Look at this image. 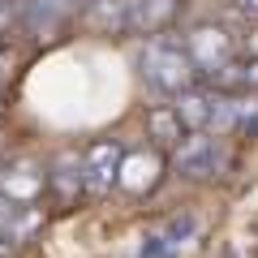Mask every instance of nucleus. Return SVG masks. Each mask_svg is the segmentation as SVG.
<instances>
[{
	"label": "nucleus",
	"mask_w": 258,
	"mask_h": 258,
	"mask_svg": "<svg viewBox=\"0 0 258 258\" xmlns=\"http://www.w3.org/2000/svg\"><path fill=\"white\" fill-rule=\"evenodd\" d=\"M138 64H142L147 86L159 91V95H185L194 86V78H198V64H194L189 47L176 43V39H159V35L147 39Z\"/></svg>",
	"instance_id": "obj_1"
},
{
	"label": "nucleus",
	"mask_w": 258,
	"mask_h": 258,
	"mask_svg": "<svg viewBox=\"0 0 258 258\" xmlns=\"http://www.w3.org/2000/svg\"><path fill=\"white\" fill-rule=\"evenodd\" d=\"M224 164H228V151H224V142L215 138V134H207V129L185 134V142L172 151V168L181 176H189V181H211V176L224 172Z\"/></svg>",
	"instance_id": "obj_2"
},
{
	"label": "nucleus",
	"mask_w": 258,
	"mask_h": 258,
	"mask_svg": "<svg viewBox=\"0 0 258 258\" xmlns=\"http://www.w3.org/2000/svg\"><path fill=\"white\" fill-rule=\"evenodd\" d=\"M120 164H125V151L116 142H99V147L86 151L82 159V176L91 194H108L112 185H120Z\"/></svg>",
	"instance_id": "obj_3"
},
{
	"label": "nucleus",
	"mask_w": 258,
	"mask_h": 258,
	"mask_svg": "<svg viewBox=\"0 0 258 258\" xmlns=\"http://www.w3.org/2000/svg\"><path fill=\"white\" fill-rule=\"evenodd\" d=\"M176 13H181V0H129L125 5V35H151L155 39Z\"/></svg>",
	"instance_id": "obj_4"
},
{
	"label": "nucleus",
	"mask_w": 258,
	"mask_h": 258,
	"mask_svg": "<svg viewBox=\"0 0 258 258\" xmlns=\"http://www.w3.org/2000/svg\"><path fill=\"white\" fill-rule=\"evenodd\" d=\"M78 5L82 0H22V30H30V35H52L56 26H64V22L78 13Z\"/></svg>",
	"instance_id": "obj_5"
},
{
	"label": "nucleus",
	"mask_w": 258,
	"mask_h": 258,
	"mask_svg": "<svg viewBox=\"0 0 258 258\" xmlns=\"http://www.w3.org/2000/svg\"><path fill=\"white\" fill-rule=\"evenodd\" d=\"M194 237H198V220H194V215H172L159 232H151V237H147L142 258H172V254H181Z\"/></svg>",
	"instance_id": "obj_6"
},
{
	"label": "nucleus",
	"mask_w": 258,
	"mask_h": 258,
	"mask_svg": "<svg viewBox=\"0 0 258 258\" xmlns=\"http://www.w3.org/2000/svg\"><path fill=\"white\" fill-rule=\"evenodd\" d=\"M215 108H220V91H194L189 86L185 95H176V112L189 125V134H198V129L211 134L215 129Z\"/></svg>",
	"instance_id": "obj_7"
},
{
	"label": "nucleus",
	"mask_w": 258,
	"mask_h": 258,
	"mask_svg": "<svg viewBox=\"0 0 258 258\" xmlns=\"http://www.w3.org/2000/svg\"><path fill=\"white\" fill-rule=\"evenodd\" d=\"M47 176L30 164H0V194L13 198V203H30L39 189H43Z\"/></svg>",
	"instance_id": "obj_8"
},
{
	"label": "nucleus",
	"mask_w": 258,
	"mask_h": 258,
	"mask_svg": "<svg viewBox=\"0 0 258 258\" xmlns=\"http://www.w3.org/2000/svg\"><path fill=\"white\" fill-rule=\"evenodd\" d=\"M159 155H151V151H125V164H120V185H125L129 194H147L151 185L159 181Z\"/></svg>",
	"instance_id": "obj_9"
},
{
	"label": "nucleus",
	"mask_w": 258,
	"mask_h": 258,
	"mask_svg": "<svg viewBox=\"0 0 258 258\" xmlns=\"http://www.w3.org/2000/svg\"><path fill=\"white\" fill-rule=\"evenodd\" d=\"M147 134L155 138V147L176 151L185 142V134H189V125L181 120V112H176V103H172V108H151L147 112Z\"/></svg>",
	"instance_id": "obj_10"
},
{
	"label": "nucleus",
	"mask_w": 258,
	"mask_h": 258,
	"mask_svg": "<svg viewBox=\"0 0 258 258\" xmlns=\"http://www.w3.org/2000/svg\"><path fill=\"white\" fill-rule=\"evenodd\" d=\"M35 211H26V203H13V198H5L0 194V241L9 245V241H22L30 228H35Z\"/></svg>",
	"instance_id": "obj_11"
},
{
	"label": "nucleus",
	"mask_w": 258,
	"mask_h": 258,
	"mask_svg": "<svg viewBox=\"0 0 258 258\" xmlns=\"http://www.w3.org/2000/svg\"><path fill=\"white\" fill-rule=\"evenodd\" d=\"M52 189L60 194L64 203H74L78 198V189H86V176H82V159H74V155H64V159H56V168H52Z\"/></svg>",
	"instance_id": "obj_12"
},
{
	"label": "nucleus",
	"mask_w": 258,
	"mask_h": 258,
	"mask_svg": "<svg viewBox=\"0 0 258 258\" xmlns=\"http://www.w3.org/2000/svg\"><path fill=\"white\" fill-rule=\"evenodd\" d=\"M9 26H22V0H0V35Z\"/></svg>",
	"instance_id": "obj_13"
},
{
	"label": "nucleus",
	"mask_w": 258,
	"mask_h": 258,
	"mask_svg": "<svg viewBox=\"0 0 258 258\" xmlns=\"http://www.w3.org/2000/svg\"><path fill=\"white\" fill-rule=\"evenodd\" d=\"M241 91H258V56L241 60Z\"/></svg>",
	"instance_id": "obj_14"
},
{
	"label": "nucleus",
	"mask_w": 258,
	"mask_h": 258,
	"mask_svg": "<svg viewBox=\"0 0 258 258\" xmlns=\"http://www.w3.org/2000/svg\"><path fill=\"white\" fill-rule=\"evenodd\" d=\"M228 5L241 13V18H254L258 22V0H228Z\"/></svg>",
	"instance_id": "obj_15"
},
{
	"label": "nucleus",
	"mask_w": 258,
	"mask_h": 258,
	"mask_svg": "<svg viewBox=\"0 0 258 258\" xmlns=\"http://www.w3.org/2000/svg\"><path fill=\"white\" fill-rule=\"evenodd\" d=\"M245 47H249V52L258 56V30H254V35H249V39H245Z\"/></svg>",
	"instance_id": "obj_16"
},
{
	"label": "nucleus",
	"mask_w": 258,
	"mask_h": 258,
	"mask_svg": "<svg viewBox=\"0 0 258 258\" xmlns=\"http://www.w3.org/2000/svg\"><path fill=\"white\" fill-rule=\"evenodd\" d=\"M0 82H5V60H0Z\"/></svg>",
	"instance_id": "obj_17"
},
{
	"label": "nucleus",
	"mask_w": 258,
	"mask_h": 258,
	"mask_svg": "<svg viewBox=\"0 0 258 258\" xmlns=\"http://www.w3.org/2000/svg\"><path fill=\"white\" fill-rule=\"evenodd\" d=\"M0 155H5V142H0Z\"/></svg>",
	"instance_id": "obj_18"
}]
</instances>
